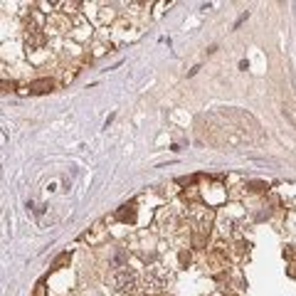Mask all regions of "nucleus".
<instances>
[{
  "mask_svg": "<svg viewBox=\"0 0 296 296\" xmlns=\"http://www.w3.org/2000/svg\"><path fill=\"white\" fill-rule=\"evenodd\" d=\"M15 89V82H0V91H13Z\"/></svg>",
  "mask_w": 296,
  "mask_h": 296,
  "instance_id": "nucleus-7",
  "label": "nucleus"
},
{
  "mask_svg": "<svg viewBox=\"0 0 296 296\" xmlns=\"http://www.w3.org/2000/svg\"><path fill=\"white\" fill-rule=\"evenodd\" d=\"M116 220H121V222H134V220H136V205L129 203V205L119 207V210H116Z\"/></svg>",
  "mask_w": 296,
  "mask_h": 296,
  "instance_id": "nucleus-3",
  "label": "nucleus"
},
{
  "mask_svg": "<svg viewBox=\"0 0 296 296\" xmlns=\"http://www.w3.org/2000/svg\"><path fill=\"white\" fill-rule=\"evenodd\" d=\"M109 284H111V289H114L116 294H124V296H134L138 291V276L131 269H119V272H114L111 279H109Z\"/></svg>",
  "mask_w": 296,
  "mask_h": 296,
  "instance_id": "nucleus-1",
  "label": "nucleus"
},
{
  "mask_svg": "<svg viewBox=\"0 0 296 296\" xmlns=\"http://www.w3.org/2000/svg\"><path fill=\"white\" fill-rule=\"evenodd\" d=\"M52 89H54V82H52V79H47V77L35 79V82H30V84H27V91H30V94H49Z\"/></svg>",
  "mask_w": 296,
  "mask_h": 296,
  "instance_id": "nucleus-2",
  "label": "nucleus"
},
{
  "mask_svg": "<svg viewBox=\"0 0 296 296\" xmlns=\"http://www.w3.org/2000/svg\"><path fill=\"white\" fill-rule=\"evenodd\" d=\"M264 188H267L264 183H252L250 185V190H254V193H257V190H264Z\"/></svg>",
  "mask_w": 296,
  "mask_h": 296,
  "instance_id": "nucleus-8",
  "label": "nucleus"
},
{
  "mask_svg": "<svg viewBox=\"0 0 296 296\" xmlns=\"http://www.w3.org/2000/svg\"><path fill=\"white\" fill-rule=\"evenodd\" d=\"M181 264H190V254L188 252H181Z\"/></svg>",
  "mask_w": 296,
  "mask_h": 296,
  "instance_id": "nucleus-9",
  "label": "nucleus"
},
{
  "mask_svg": "<svg viewBox=\"0 0 296 296\" xmlns=\"http://www.w3.org/2000/svg\"><path fill=\"white\" fill-rule=\"evenodd\" d=\"M25 45H27V49H37V47L45 45V35L40 30H30L27 37H25Z\"/></svg>",
  "mask_w": 296,
  "mask_h": 296,
  "instance_id": "nucleus-4",
  "label": "nucleus"
},
{
  "mask_svg": "<svg viewBox=\"0 0 296 296\" xmlns=\"http://www.w3.org/2000/svg\"><path fill=\"white\" fill-rule=\"evenodd\" d=\"M69 259H72V254H69V252H62V254L52 262V269H62V267H67Z\"/></svg>",
  "mask_w": 296,
  "mask_h": 296,
  "instance_id": "nucleus-5",
  "label": "nucleus"
},
{
  "mask_svg": "<svg viewBox=\"0 0 296 296\" xmlns=\"http://www.w3.org/2000/svg\"><path fill=\"white\" fill-rule=\"evenodd\" d=\"M32 296H45V279H40V281L35 284V291H32Z\"/></svg>",
  "mask_w": 296,
  "mask_h": 296,
  "instance_id": "nucleus-6",
  "label": "nucleus"
}]
</instances>
